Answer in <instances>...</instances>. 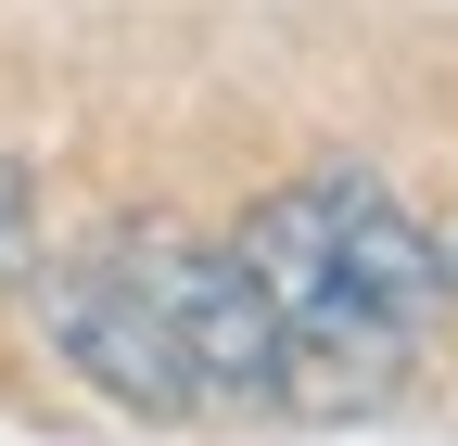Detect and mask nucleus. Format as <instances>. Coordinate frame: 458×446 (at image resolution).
Here are the masks:
<instances>
[{
	"instance_id": "1",
	"label": "nucleus",
	"mask_w": 458,
	"mask_h": 446,
	"mask_svg": "<svg viewBox=\"0 0 458 446\" xmlns=\"http://www.w3.org/2000/svg\"><path fill=\"white\" fill-rule=\"evenodd\" d=\"M242 268L267 281L280 331H293V396H331V408L394 396V319L344 281L331 217H318V179H306V192H267V204L242 217Z\"/></svg>"
},
{
	"instance_id": "2",
	"label": "nucleus",
	"mask_w": 458,
	"mask_h": 446,
	"mask_svg": "<svg viewBox=\"0 0 458 446\" xmlns=\"http://www.w3.org/2000/svg\"><path fill=\"white\" fill-rule=\"evenodd\" d=\"M140 294L165 319V345L204 396H293V331H280L267 281L242 268V243H140Z\"/></svg>"
},
{
	"instance_id": "3",
	"label": "nucleus",
	"mask_w": 458,
	"mask_h": 446,
	"mask_svg": "<svg viewBox=\"0 0 458 446\" xmlns=\"http://www.w3.org/2000/svg\"><path fill=\"white\" fill-rule=\"evenodd\" d=\"M38 306H51V345H64V370L89 382V396L140 408V421H191V408H204V382L179 370V345H165V319H153V294H140V268H114V255L51 268Z\"/></svg>"
},
{
	"instance_id": "4",
	"label": "nucleus",
	"mask_w": 458,
	"mask_h": 446,
	"mask_svg": "<svg viewBox=\"0 0 458 446\" xmlns=\"http://www.w3.org/2000/svg\"><path fill=\"white\" fill-rule=\"evenodd\" d=\"M318 217H331V255H344V281H357L394 331L408 319H433L445 294H458V268H445V243L420 230L408 204H394L369 166H318Z\"/></svg>"
},
{
	"instance_id": "5",
	"label": "nucleus",
	"mask_w": 458,
	"mask_h": 446,
	"mask_svg": "<svg viewBox=\"0 0 458 446\" xmlns=\"http://www.w3.org/2000/svg\"><path fill=\"white\" fill-rule=\"evenodd\" d=\"M0 281H26V153H0Z\"/></svg>"
},
{
	"instance_id": "6",
	"label": "nucleus",
	"mask_w": 458,
	"mask_h": 446,
	"mask_svg": "<svg viewBox=\"0 0 458 446\" xmlns=\"http://www.w3.org/2000/svg\"><path fill=\"white\" fill-rule=\"evenodd\" d=\"M445 268H458V230H445Z\"/></svg>"
}]
</instances>
